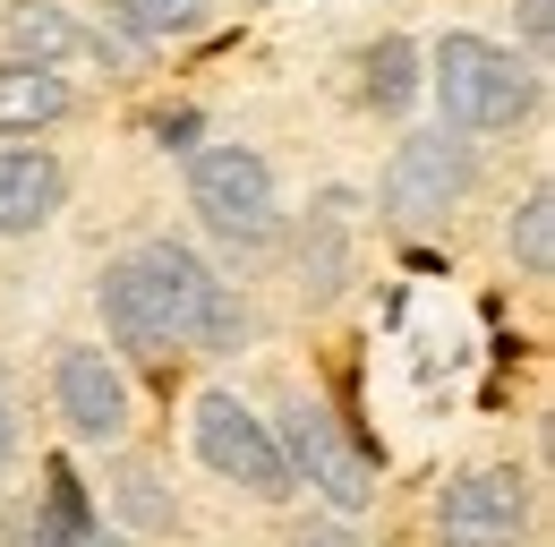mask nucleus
Listing matches in <instances>:
<instances>
[{
  "label": "nucleus",
  "mask_w": 555,
  "mask_h": 547,
  "mask_svg": "<svg viewBox=\"0 0 555 547\" xmlns=\"http://www.w3.org/2000/svg\"><path fill=\"white\" fill-rule=\"evenodd\" d=\"M145 274V300H154V317H163V342H189V351H231V342L248 334V317H240V300H231V282H214V266L197 249H180V240H145L129 249Z\"/></svg>",
  "instance_id": "nucleus-1"
},
{
  "label": "nucleus",
  "mask_w": 555,
  "mask_h": 547,
  "mask_svg": "<svg viewBox=\"0 0 555 547\" xmlns=\"http://www.w3.org/2000/svg\"><path fill=\"white\" fill-rule=\"evenodd\" d=\"M436 103L453 129H513L539 103V77L487 35H444L436 43Z\"/></svg>",
  "instance_id": "nucleus-2"
},
{
  "label": "nucleus",
  "mask_w": 555,
  "mask_h": 547,
  "mask_svg": "<svg viewBox=\"0 0 555 547\" xmlns=\"http://www.w3.org/2000/svg\"><path fill=\"white\" fill-rule=\"evenodd\" d=\"M189 205L206 214V231L231 240V249H266L274 240V171L248 145H206L189 163Z\"/></svg>",
  "instance_id": "nucleus-3"
},
{
  "label": "nucleus",
  "mask_w": 555,
  "mask_h": 547,
  "mask_svg": "<svg viewBox=\"0 0 555 547\" xmlns=\"http://www.w3.org/2000/svg\"><path fill=\"white\" fill-rule=\"evenodd\" d=\"M197 454H206V471L240 479L248 496H291V462H282V436L257 419V410L240 403V394H197Z\"/></svg>",
  "instance_id": "nucleus-4"
},
{
  "label": "nucleus",
  "mask_w": 555,
  "mask_h": 547,
  "mask_svg": "<svg viewBox=\"0 0 555 547\" xmlns=\"http://www.w3.org/2000/svg\"><path fill=\"white\" fill-rule=\"evenodd\" d=\"M462 198H470V154L444 129L393 145V163H385V214H393L402 231H436Z\"/></svg>",
  "instance_id": "nucleus-5"
},
{
  "label": "nucleus",
  "mask_w": 555,
  "mask_h": 547,
  "mask_svg": "<svg viewBox=\"0 0 555 547\" xmlns=\"http://www.w3.org/2000/svg\"><path fill=\"white\" fill-rule=\"evenodd\" d=\"M282 462L308 471V487H317L334 513H359V505L376 496V462L334 428V410H317V403H299L291 419H282Z\"/></svg>",
  "instance_id": "nucleus-6"
},
{
  "label": "nucleus",
  "mask_w": 555,
  "mask_h": 547,
  "mask_svg": "<svg viewBox=\"0 0 555 547\" xmlns=\"http://www.w3.org/2000/svg\"><path fill=\"white\" fill-rule=\"evenodd\" d=\"M444 547H521L530 531V479L521 471H462L436 505Z\"/></svg>",
  "instance_id": "nucleus-7"
},
{
  "label": "nucleus",
  "mask_w": 555,
  "mask_h": 547,
  "mask_svg": "<svg viewBox=\"0 0 555 547\" xmlns=\"http://www.w3.org/2000/svg\"><path fill=\"white\" fill-rule=\"evenodd\" d=\"M52 394H61V419H69L77 436H94V445H112V436L129 428V377H120L103 351H61Z\"/></svg>",
  "instance_id": "nucleus-8"
},
{
  "label": "nucleus",
  "mask_w": 555,
  "mask_h": 547,
  "mask_svg": "<svg viewBox=\"0 0 555 547\" xmlns=\"http://www.w3.org/2000/svg\"><path fill=\"white\" fill-rule=\"evenodd\" d=\"M9 61H35V68H69V61H112V43L103 35H86L69 9H52V0H26V9H9Z\"/></svg>",
  "instance_id": "nucleus-9"
},
{
  "label": "nucleus",
  "mask_w": 555,
  "mask_h": 547,
  "mask_svg": "<svg viewBox=\"0 0 555 547\" xmlns=\"http://www.w3.org/2000/svg\"><path fill=\"white\" fill-rule=\"evenodd\" d=\"M61 205V163L43 145H0V240L43 231Z\"/></svg>",
  "instance_id": "nucleus-10"
},
{
  "label": "nucleus",
  "mask_w": 555,
  "mask_h": 547,
  "mask_svg": "<svg viewBox=\"0 0 555 547\" xmlns=\"http://www.w3.org/2000/svg\"><path fill=\"white\" fill-rule=\"evenodd\" d=\"M103 326L120 334V351H138L145 368H163V359H171V342H163V317H154V300H145L138 257H112V266H103Z\"/></svg>",
  "instance_id": "nucleus-11"
},
{
  "label": "nucleus",
  "mask_w": 555,
  "mask_h": 547,
  "mask_svg": "<svg viewBox=\"0 0 555 547\" xmlns=\"http://www.w3.org/2000/svg\"><path fill=\"white\" fill-rule=\"evenodd\" d=\"M69 112V77L35 61H0V137H35Z\"/></svg>",
  "instance_id": "nucleus-12"
},
{
  "label": "nucleus",
  "mask_w": 555,
  "mask_h": 547,
  "mask_svg": "<svg viewBox=\"0 0 555 547\" xmlns=\"http://www.w3.org/2000/svg\"><path fill=\"white\" fill-rule=\"evenodd\" d=\"M103 9H112V26L138 35V43H180V35L206 26V0H103Z\"/></svg>",
  "instance_id": "nucleus-13"
},
{
  "label": "nucleus",
  "mask_w": 555,
  "mask_h": 547,
  "mask_svg": "<svg viewBox=\"0 0 555 547\" xmlns=\"http://www.w3.org/2000/svg\"><path fill=\"white\" fill-rule=\"evenodd\" d=\"M411 94H418V52L402 35H385V43L367 52V103H376V112H402Z\"/></svg>",
  "instance_id": "nucleus-14"
},
{
  "label": "nucleus",
  "mask_w": 555,
  "mask_h": 547,
  "mask_svg": "<svg viewBox=\"0 0 555 547\" xmlns=\"http://www.w3.org/2000/svg\"><path fill=\"white\" fill-rule=\"evenodd\" d=\"M513 257H521L530 274H555V198L547 189H530L521 214H513Z\"/></svg>",
  "instance_id": "nucleus-15"
},
{
  "label": "nucleus",
  "mask_w": 555,
  "mask_h": 547,
  "mask_svg": "<svg viewBox=\"0 0 555 547\" xmlns=\"http://www.w3.org/2000/svg\"><path fill=\"white\" fill-rule=\"evenodd\" d=\"M299 266H308L317 291H334V282H343V198H325V214H317V257L299 249Z\"/></svg>",
  "instance_id": "nucleus-16"
},
{
  "label": "nucleus",
  "mask_w": 555,
  "mask_h": 547,
  "mask_svg": "<svg viewBox=\"0 0 555 547\" xmlns=\"http://www.w3.org/2000/svg\"><path fill=\"white\" fill-rule=\"evenodd\" d=\"M120 513H129L138 531H154V522H171V505H163V487H154V471H120Z\"/></svg>",
  "instance_id": "nucleus-17"
},
{
  "label": "nucleus",
  "mask_w": 555,
  "mask_h": 547,
  "mask_svg": "<svg viewBox=\"0 0 555 547\" xmlns=\"http://www.w3.org/2000/svg\"><path fill=\"white\" fill-rule=\"evenodd\" d=\"M17 462V403H9V377H0V471Z\"/></svg>",
  "instance_id": "nucleus-18"
},
{
  "label": "nucleus",
  "mask_w": 555,
  "mask_h": 547,
  "mask_svg": "<svg viewBox=\"0 0 555 547\" xmlns=\"http://www.w3.org/2000/svg\"><path fill=\"white\" fill-rule=\"evenodd\" d=\"M521 26H530V43H547V35H555V9H547V0H521Z\"/></svg>",
  "instance_id": "nucleus-19"
},
{
  "label": "nucleus",
  "mask_w": 555,
  "mask_h": 547,
  "mask_svg": "<svg viewBox=\"0 0 555 547\" xmlns=\"http://www.w3.org/2000/svg\"><path fill=\"white\" fill-rule=\"evenodd\" d=\"M77 547H129V539H120V531H103V522H86V531H77Z\"/></svg>",
  "instance_id": "nucleus-20"
},
{
  "label": "nucleus",
  "mask_w": 555,
  "mask_h": 547,
  "mask_svg": "<svg viewBox=\"0 0 555 547\" xmlns=\"http://www.w3.org/2000/svg\"><path fill=\"white\" fill-rule=\"evenodd\" d=\"M308 547H350V539H308Z\"/></svg>",
  "instance_id": "nucleus-21"
}]
</instances>
